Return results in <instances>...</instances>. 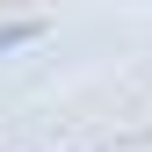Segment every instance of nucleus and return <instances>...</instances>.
Segmentation results:
<instances>
[{"instance_id":"obj_1","label":"nucleus","mask_w":152,"mask_h":152,"mask_svg":"<svg viewBox=\"0 0 152 152\" xmlns=\"http://www.w3.org/2000/svg\"><path fill=\"white\" fill-rule=\"evenodd\" d=\"M22 36H36L29 22H15V29H0V51H7V44H22Z\"/></svg>"}]
</instances>
